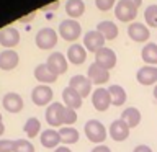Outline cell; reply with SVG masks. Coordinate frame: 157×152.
<instances>
[{
    "label": "cell",
    "instance_id": "cell-28",
    "mask_svg": "<svg viewBox=\"0 0 157 152\" xmlns=\"http://www.w3.org/2000/svg\"><path fill=\"white\" fill-rule=\"evenodd\" d=\"M83 10H85V5H83L82 0H67L66 3V12L69 17L74 18H78L83 15Z\"/></svg>",
    "mask_w": 157,
    "mask_h": 152
},
{
    "label": "cell",
    "instance_id": "cell-30",
    "mask_svg": "<svg viewBox=\"0 0 157 152\" xmlns=\"http://www.w3.org/2000/svg\"><path fill=\"white\" fill-rule=\"evenodd\" d=\"M146 23L152 28H157V5H149L144 12Z\"/></svg>",
    "mask_w": 157,
    "mask_h": 152
},
{
    "label": "cell",
    "instance_id": "cell-19",
    "mask_svg": "<svg viewBox=\"0 0 157 152\" xmlns=\"http://www.w3.org/2000/svg\"><path fill=\"white\" fill-rule=\"evenodd\" d=\"M41 144L46 147V149H57L59 144H61V136H59V131H56L54 127H49V129L43 131L41 136Z\"/></svg>",
    "mask_w": 157,
    "mask_h": 152
},
{
    "label": "cell",
    "instance_id": "cell-39",
    "mask_svg": "<svg viewBox=\"0 0 157 152\" xmlns=\"http://www.w3.org/2000/svg\"><path fill=\"white\" fill-rule=\"evenodd\" d=\"M128 2H131L132 5H136V7L139 8V7H141V3H142V0H128Z\"/></svg>",
    "mask_w": 157,
    "mask_h": 152
},
{
    "label": "cell",
    "instance_id": "cell-13",
    "mask_svg": "<svg viewBox=\"0 0 157 152\" xmlns=\"http://www.w3.org/2000/svg\"><path fill=\"white\" fill-rule=\"evenodd\" d=\"M46 64H48V67L51 69L57 77L61 75V74L67 72V61H66V57H64L62 52H52L51 56L48 57Z\"/></svg>",
    "mask_w": 157,
    "mask_h": 152
},
{
    "label": "cell",
    "instance_id": "cell-1",
    "mask_svg": "<svg viewBox=\"0 0 157 152\" xmlns=\"http://www.w3.org/2000/svg\"><path fill=\"white\" fill-rule=\"evenodd\" d=\"M83 132H85L87 139L93 142V144H98L100 146L101 142H105L106 136H108V131L106 127L101 124L98 120H90L85 123V126H83Z\"/></svg>",
    "mask_w": 157,
    "mask_h": 152
},
{
    "label": "cell",
    "instance_id": "cell-31",
    "mask_svg": "<svg viewBox=\"0 0 157 152\" xmlns=\"http://www.w3.org/2000/svg\"><path fill=\"white\" fill-rule=\"evenodd\" d=\"M13 152H34V146L26 139H17L13 146Z\"/></svg>",
    "mask_w": 157,
    "mask_h": 152
},
{
    "label": "cell",
    "instance_id": "cell-33",
    "mask_svg": "<svg viewBox=\"0 0 157 152\" xmlns=\"http://www.w3.org/2000/svg\"><path fill=\"white\" fill-rule=\"evenodd\" d=\"M95 5H97L98 10H101V12H108L110 8H113L115 0H95Z\"/></svg>",
    "mask_w": 157,
    "mask_h": 152
},
{
    "label": "cell",
    "instance_id": "cell-10",
    "mask_svg": "<svg viewBox=\"0 0 157 152\" xmlns=\"http://www.w3.org/2000/svg\"><path fill=\"white\" fill-rule=\"evenodd\" d=\"M95 62L98 66H101L103 69L110 70V69L116 66V54L110 48H101L100 51L95 52Z\"/></svg>",
    "mask_w": 157,
    "mask_h": 152
},
{
    "label": "cell",
    "instance_id": "cell-4",
    "mask_svg": "<svg viewBox=\"0 0 157 152\" xmlns=\"http://www.w3.org/2000/svg\"><path fill=\"white\" fill-rule=\"evenodd\" d=\"M82 33V26L78 25V21L75 20H64V21L59 25V34L66 39V41H75L78 39Z\"/></svg>",
    "mask_w": 157,
    "mask_h": 152
},
{
    "label": "cell",
    "instance_id": "cell-38",
    "mask_svg": "<svg viewBox=\"0 0 157 152\" xmlns=\"http://www.w3.org/2000/svg\"><path fill=\"white\" fill-rule=\"evenodd\" d=\"M5 132V124H3V120H2V115H0V136Z\"/></svg>",
    "mask_w": 157,
    "mask_h": 152
},
{
    "label": "cell",
    "instance_id": "cell-17",
    "mask_svg": "<svg viewBox=\"0 0 157 152\" xmlns=\"http://www.w3.org/2000/svg\"><path fill=\"white\" fill-rule=\"evenodd\" d=\"M18 43H20V33H18V29L8 26V28H3L2 31H0V44H2L3 48H7V49L15 48Z\"/></svg>",
    "mask_w": 157,
    "mask_h": 152
},
{
    "label": "cell",
    "instance_id": "cell-24",
    "mask_svg": "<svg viewBox=\"0 0 157 152\" xmlns=\"http://www.w3.org/2000/svg\"><path fill=\"white\" fill-rule=\"evenodd\" d=\"M59 136H61V142L64 146L75 144V142L78 141V137H80L78 131L72 126H62L61 129H59Z\"/></svg>",
    "mask_w": 157,
    "mask_h": 152
},
{
    "label": "cell",
    "instance_id": "cell-12",
    "mask_svg": "<svg viewBox=\"0 0 157 152\" xmlns=\"http://www.w3.org/2000/svg\"><path fill=\"white\" fill-rule=\"evenodd\" d=\"M103 44H105V38H103L101 33H98L97 29L95 31H88L85 36H83V46H85V49L90 52L100 51L101 48H105Z\"/></svg>",
    "mask_w": 157,
    "mask_h": 152
},
{
    "label": "cell",
    "instance_id": "cell-25",
    "mask_svg": "<svg viewBox=\"0 0 157 152\" xmlns=\"http://www.w3.org/2000/svg\"><path fill=\"white\" fill-rule=\"evenodd\" d=\"M141 57L144 62H147V66H157V44L147 43L141 51Z\"/></svg>",
    "mask_w": 157,
    "mask_h": 152
},
{
    "label": "cell",
    "instance_id": "cell-7",
    "mask_svg": "<svg viewBox=\"0 0 157 152\" xmlns=\"http://www.w3.org/2000/svg\"><path fill=\"white\" fill-rule=\"evenodd\" d=\"M92 103H93V108L97 111H106L111 105V97H110L108 88H103V87L97 88L92 93Z\"/></svg>",
    "mask_w": 157,
    "mask_h": 152
},
{
    "label": "cell",
    "instance_id": "cell-21",
    "mask_svg": "<svg viewBox=\"0 0 157 152\" xmlns=\"http://www.w3.org/2000/svg\"><path fill=\"white\" fill-rule=\"evenodd\" d=\"M67 59H69V62L75 64V66H80L87 59V49L80 46V44H72L67 49Z\"/></svg>",
    "mask_w": 157,
    "mask_h": 152
},
{
    "label": "cell",
    "instance_id": "cell-2",
    "mask_svg": "<svg viewBox=\"0 0 157 152\" xmlns=\"http://www.w3.org/2000/svg\"><path fill=\"white\" fill-rule=\"evenodd\" d=\"M64 106L62 103L59 101H52L51 105L46 108V121L51 127H62L64 123H62V116H64Z\"/></svg>",
    "mask_w": 157,
    "mask_h": 152
},
{
    "label": "cell",
    "instance_id": "cell-23",
    "mask_svg": "<svg viewBox=\"0 0 157 152\" xmlns=\"http://www.w3.org/2000/svg\"><path fill=\"white\" fill-rule=\"evenodd\" d=\"M121 120L132 129V127H136L141 123V111L137 110V108H134V106H129V108H126V110L121 113Z\"/></svg>",
    "mask_w": 157,
    "mask_h": 152
},
{
    "label": "cell",
    "instance_id": "cell-29",
    "mask_svg": "<svg viewBox=\"0 0 157 152\" xmlns=\"http://www.w3.org/2000/svg\"><path fill=\"white\" fill-rule=\"evenodd\" d=\"M23 131L28 137H36L39 134V131H41V121H39L38 118L31 116L29 120H26V123H25Z\"/></svg>",
    "mask_w": 157,
    "mask_h": 152
},
{
    "label": "cell",
    "instance_id": "cell-5",
    "mask_svg": "<svg viewBox=\"0 0 157 152\" xmlns=\"http://www.w3.org/2000/svg\"><path fill=\"white\" fill-rule=\"evenodd\" d=\"M34 41L39 49H52L57 44V33L52 28H43L38 31Z\"/></svg>",
    "mask_w": 157,
    "mask_h": 152
},
{
    "label": "cell",
    "instance_id": "cell-27",
    "mask_svg": "<svg viewBox=\"0 0 157 152\" xmlns=\"http://www.w3.org/2000/svg\"><path fill=\"white\" fill-rule=\"evenodd\" d=\"M97 31L101 33V36L108 41H111L118 36V26L113 21H100L97 26Z\"/></svg>",
    "mask_w": 157,
    "mask_h": 152
},
{
    "label": "cell",
    "instance_id": "cell-6",
    "mask_svg": "<svg viewBox=\"0 0 157 152\" xmlns=\"http://www.w3.org/2000/svg\"><path fill=\"white\" fill-rule=\"evenodd\" d=\"M115 15L120 21H124V23L132 21L137 17V7L132 5L131 2H128V0H120L115 8Z\"/></svg>",
    "mask_w": 157,
    "mask_h": 152
},
{
    "label": "cell",
    "instance_id": "cell-22",
    "mask_svg": "<svg viewBox=\"0 0 157 152\" xmlns=\"http://www.w3.org/2000/svg\"><path fill=\"white\" fill-rule=\"evenodd\" d=\"M62 100H64V103H66L67 108L78 110V108L82 106V100H83V98L78 95L74 88L67 87V88H64V92H62Z\"/></svg>",
    "mask_w": 157,
    "mask_h": 152
},
{
    "label": "cell",
    "instance_id": "cell-18",
    "mask_svg": "<svg viewBox=\"0 0 157 152\" xmlns=\"http://www.w3.org/2000/svg\"><path fill=\"white\" fill-rule=\"evenodd\" d=\"M34 78L44 85H49V83H54L57 80V75L48 67V64H39L34 69Z\"/></svg>",
    "mask_w": 157,
    "mask_h": 152
},
{
    "label": "cell",
    "instance_id": "cell-16",
    "mask_svg": "<svg viewBox=\"0 0 157 152\" xmlns=\"http://www.w3.org/2000/svg\"><path fill=\"white\" fill-rule=\"evenodd\" d=\"M2 105L3 108L7 110L8 113H20L23 110V98L15 92H10L3 97L2 100Z\"/></svg>",
    "mask_w": 157,
    "mask_h": 152
},
{
    "label": "cell",
    "instance_id": "cell-34",
    "mask_svg": "<svg viewBox=\"0 0 157 152\" xmlns=\"http://www.w3.org/2000/svg\"><path fill=\"white\" fill-rule=\"evenodd\" d=\"M15 141L10 139H0V152H13Z\"/></svg>",
    "mask_w": 157,
    "mask_h": 152
},
{
    "label": "cell",
    "instance_id": "cell-35",
    "mask_svg": "<svg viewBox=\"0 0 157 152\" xmlns=\"http://www.w3.org/2000/svg\"><path fill=\"white\" fill-rule=\"evenodd\" d=\"M90 152H111V150H110V147H106L105 144H100V146L93 147Z\"/></svg>",
    "mask_w": 157,
    "mask_h": 152
},
{
    "label": "cell",
    "instance_id": "cell-3",
    "mask_svg": "<svg viewBox=\"0 0 157 152\" xmlns=\"http://www.w3.org/2000/svg\"><path fill=\"white\" fill-rule=\"evenodd\" d=\"M52 88L49 85H44V83H41V85H36L33 88L31 92V100L36 106H46V105H51L52 101Z\"/></svg>",
    "mask_w": 157,
    "mask_h": 152
},
{
    "label": "cell",
    "instance_id": "cell-11",
    "mask_svg": "<svg viewBox=\"0 0 157 152\" xmlns=\"http://www.w3.org/2000/svg\"><path fill=\"white\" fill-rule=\"evenodd\" d=\"M69 87L74 88L82 98L88 97L92 92V82L88 80V77H85V75H74L71 78V82H69Z\"/></svg>",
    "mask_w": 157,
    "mask_h": 152
},
{
    "label": "cell",
    "instance_id": "cell-14",
    "mask_svg": "<svg viewBox=\"0 0 157 152\" xmlns=\"http://www.w3.org/2000/svg\"><path fill=\"white\" fill-rule=\"evenodd\" d=\"M128 36H129L132 41L136 43H144L149 39L151 33H149V28L142 23H131L128 26Z\"/></svg>",
    "mask_w": 157,
    "mask_h": 152
},
{
    "label": "cell",
    "instance_id": "cell-40",
    "mask_svg": "<svg viewBox=\"0 0 157 152\" xmlns=\"http://www.w3.org/2000/svg\"><path fill=\"white\" fill-rule=\"evenodd\" d=\"M154 97H155V100H157V85L154 87Z\"/></svg>",
    "mask_w": 157,
    "mask_h": 152
},
{
    "label": "cell",
    "instance_id": "cell-15",
    "mask_svg": "<svg viewBox=\"0 0 157 152\" xmlns=\"http://www.w3.org/2000/svg\"><path fill=\"white\" fill-rule=\"evenodd\" d=\"M136 78L141 85H154L157 82V67L155 66H144L136 74Z\"/></svg>",
    "mask_w": 157,
    "mask_h": 152
},
{
    "label": "cell",
    "instance_id": "cell-20",
    "mask_svg": "<svg viewBox=\"0 0 157 152\" xmlns=\"http://www.w3.org/2000/svg\"><path fill=\"white\" fill-rule=\"evenodd\" d=\"M20 57L13 49H5L0 52V69L2 70H12L18 66Z\"/></svg>",
    "mask_w": 157,
    "mask_h": 152
},
{
    "label": "cell",
    "instance_id": "cell-36",
    "mask_svg": "<svg viewBox=\"0 0 157 152\" xmlns=\"http://www.w3.org/2000/svg\"><path fill=\"white\" fill-rule=\"evenodd\" d=\"M132 152H152V149L149 146H137V147H134Z\"/></svg>",
    "mask_w": 157,
    "mask_h": 152
},
{
    "label": "cell",
    "instance_id": "cell-26",
    "mask_svg": "<svg viewBox=\"0 0 157 152\" xmlns=\"http://www.w3.org/2000/svg\"><path fill=\"white\" fill-rule=\"evenodd\" d=\"M108 92H110V97H111V105L115 106H123L128 100V95L124 92V88L121 85H111L108 88Z\"/></svg>",
    "mask_w": 157,
    "mask_h": 152
},
{
    "label": "cell",
    "instance_id": "cell-37",
    "mask_svg": "<svg viewBox=\"0 0 157 152\" xmlns=\"http://www.w3.org/2000/svg\"><path fill=\"white\" fill-rule=\"evenodd\" d=\"M54 152H72V150L69 149V147L64 146V147H57V149H54Z\"/></svg>",
    "mask_w": 157,
    "mask_h": 152
},
{
    "label": "cell",
    "instance_id": "cell-8",
    "mask_svg": "<svg viewBox=\"0 0 157 152\" xmlns=\"http://www.w3.org/2000/svg\"><path fill=\"white\" fill-rule=\"evenodd\" d=\"M129 131H131V127L120 118V120H115L111 123L110 129H108V134L111 136L113 141L123 142V141H126L128 137H129Z\"/></svg>",
    "mask_w": 157,
    "mask_h": 152
},
{
    "label": "cell",
    "instance_id": "cell-9",
    "mask_svg": "<svg viewBox=\"0 0 157 152\" xmlns=\"http://www.w3.org/2000/svg\"><path fill=\"white\" fill-rule=\"evenodd\" d=\"M87 77L95 85H103V83H106L110 80V70H106L101 66H98L97 62H93L87 70Z\"/></svg>",
    "mask_w": 157,
    "mask_h": 152
},
{
    "label": "cell",
    "instance_id": "cell-32",
    "mask_svg": "<svg viewBox=\"0 0 157 152\" xmlns=\"http://www.w3.org/2000/svg\"><path fill=\"white\" fill-rule=\"evenodd\" d=\"M77 121V110H72V108H64V116H62V123L64 126H72L74 123Z\"/></svg>",
    "mask_w": 157,
    "mask_h": 152
}]
</instances>
